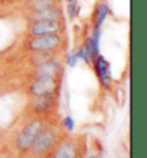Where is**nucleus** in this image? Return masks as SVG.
I'll list each match as a JSON object with an SVG mask.
<instances>
[{"label":"nucleus","instance_id":"f257e3e1","mask_svg":"<svg viewBox=\"0 0 147 158\" xmlns=\"http://www.w3.org/2000/svg\"><path fill=\"white\" fill-rule=\"evenodd\" d=\"M63 136H61L59 130L55 126H46L40 132L38 138L35 140L31 148L28 150L33 158H41L50 155L55 146L62 140Z\"/></svg>","mask_w":147,"mask_h":158},{"label":"nucleus","instance_id":"f03ea898","mask_svg":"<svg viewBox=\"0 0 147 158\" xmlns=\"http://www.w3.org/2000/svg\"><path fill=\"white\" fill-rule=\"evenodd\" d=\"M45 126H46V122L41 116H37L36 118L25 124L23 128L17 133L14 140V144L17 151H20L22 154L27 152L33 144L35 140L38 138L40 132L44 130Z\"/></svg>","mask_w":147,"mask_h":158},{"label":"nucleus","instance_id":"7ed1b4c3","mask_svg":"<svg viewBox=\"0 0 147 158\" xmlns=\"http://www.w3.org/2000/svg\"><path fill=\"white\" fill-rule=\"evenodd\" d=\"M62 78L55 77H38L32 78L31 84L28 87V93L33 96H52L58 95L61 87Z\"/></svg>","mask_w":147,"mask_h":158},{"label":"nucleus","instance_id":"20e7f679","mask_svg":"<svg viewBox=\"0 0 147 158\" xmlns=\"http://www.w3.org/2000/svg\"><path fill=\"white\" fill-rule=\"evenodd\" d=\"M62 43H63V33H51V35L30 37V39L25 44V48L30 53L55 51L62 46Z\"/></svg>","mask_w":147,"mask_h":158},{"label":"nucleus","instance_id":"39448f33","mask_svg":"<svg viewBox=\"0 0 147 158\" xmlns=\"http://www.w3.org/2000/svg\"><path fill=\"white\" fill-rule=\"evenodd\" d=\"M64 29H66V23L63 19L36 21L29 23L28 33L30 37L51 35V33H63Z\"/></svg>","mask_w":147,"mask_h":158},{"label":"nucleus","instance_id":"423d86ee","mask_svg":"<svg viewBox=\"0 0 147 158\" xmlns=\"http://www.w3.org/2000/svg\"><path fill=\"white\" fill-rule=\"evenodd\" d=\"M51 158H80V147L74 138H62L52 150Z\"/></svg>","mask_w":147,"mask_h":158},{"label":"nucleus","instance_id":"0eeeda50","mask_svg":"<svg viewBox=\"0 0 147 158\" xmlns=\"http://www.w3.org/2000/svg\"><path fill=\"white\" fill-rule=\"evenodd\" d=\"M58 104V95L52 96H33L28 104V109L32 115L44 116L48 115Z\"/></svg>","mask_w":147,"mask_h":158},{"label":"nucleus","instance_id":"6e6552de","mask_svg":"<svg viewBox=\"0 0 147 158\" xmlns=\"http://www.w3.org/2000/svg\"><path fill=\"white\" fill-rule=\"evenodd\" d=\"M62 73H63L62 63L55 59H51L35 65V69L32 72V78H38V77L62 78Z\"/></svg>","mask_w":147,"mask_h":158},{"label":"nucleus","instance_id":"1a4fd4ad","mask_svg":"<svg viewBox=\"0 0 147 158\" xmlns=\"http://www.w3.org/2000/svg\"><path fill=\"white\" fill-rule=\"evenodd\" d=\"M92 65H93V70L96 72V76L99 80L100 85L105 88H109L111 80L110 63L106 60L105 56L99 54L92 61Z\"/></svg>","mask_w":147,"mask_h":158},{"label":"nucleus","instance_id":"9d476101","mask_svg":"<svg viewBox=\"0 0 147 158\" xmlns=\"http://www.w3.org/2000/svg\"><path fill=\"white\" fill-rule=\"evenodd\" d=\"M25 19L29 23L36 22V21H44V20H59L63 19L62 7L48 8V9H41V10H33V12H27Z\"/></svg>","mask_w":147,"mask_h":158},{"label":"nucleus","instance_id":"9b49d317","mask_svg":"<svg viewBox=\"0 0 147 158\" xmlns=\"http://www.w3.org/2000/svg\"><path fill=\"white\" fill-rule=\"evenodd\" d=\"M109 14V5L106 0H99L93 8L91 16L92 28H101Z\"/></svg>","mask_w":147,"mask_h":158},{"label":"nucleus","instance_id":"f8f14e48","mask_svg":"<svg viewBox=\"0 0 147 158\" xmlns=\"http://www.w3.org/2000/svg\"><path fill=\"white\" fill-rule=\"evenodd\" d=\"M24 6L27 12H33V10L60 7L61 2L60 0H27Z\"/></svg>","mask_w":147,"mask_h":158},{"label":"nucleus","instance_id":"ddd939ff","mask_svg":"<svg viewBox=\"0 0 147 158\" xmlns=\"http://www.w3.org/2000/svg\"><path fill=\"white\" fill-rule=\"evenodd\" d=\"M91 45H92V61L100 54V38H101V28L91 29Z\"/></svg>","mask_w":147,"mask_h":158},{"label":"nucleus","instance_id":"4468645a","mask_svg":"<svg viewBox=\"0 0 147 158\" xmlns=\"http://www.w3.org/2000/svg\"><path fill=\"white\" fill-rule=\"evenodd\" d=\"M67 15L69 17V21H74L80 13V2L78 0H72L70 2H67Z\"/></svg>","mask_w":147,"mask_h":158},{"label":"nucleus","instance_id":"2eb2a0df","mask_svg":"<svg viewBox=\"0 0 147 158\" xmlns=\"http://www.w3.org/2000/svg\"><path fill=\"white\" fill-rule=\"evenodd\" d=\"M61 124H62L63 131H66L68 133H72L74 130H75V120H74V118H72L71 116H69V115L66 116V117L62 119Z\"/></svg>","mask_w":147,"mask_h":158},{"label":"nucleus","instance_id":"dca6fc26","mask_svg":"<svg viewBox=\"0 0 147 158\" xmlns=\"http://www.w3.org/2000/svg\"><path fill=\"white\" fill-rule=\"evenodd\" d=\"M78 61H80V59H78V56H77L76 51L70 52V53H68L67 55H66V64L69 65V67H71V68L76 67L77 63H78Z\"/></svg>","mask_w":147,"mask_h":158},{"label":"nucleus","instance_id":"f3484780","mask_svg":"<svg viewBox=\"0 0 147 158\" xmlns=\"http://www.w3.org/2000/svg\"><path fill=\"white\" fill-rule=\"evenodd\" d=\"M41 158H51V154H50V155H46V156H44V157H41Z\"/></svg>","mask_w":147,"mask_h":158},{"label":"nucleus","instance_id":"a211bd4d","mask_svg":"<svg viewBox=\"0 0 147 158\" xmlns=\"http://www.w3.org/2000/svg\"><path fill=\"white\" fill-rule=\"evenodd\" d=\"M66 2H70V1H72V0H64Z\"/></svg>","mask_w":147,"mask_h":158}]
</instances>
